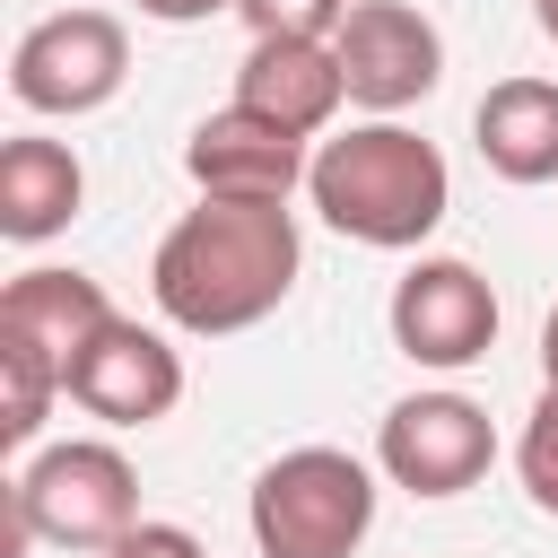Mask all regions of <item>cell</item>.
I'll return each instance as SVG.
<instances>
[{
	"label": "cell",
	"mask_w": 558,
	"mask_h": 558,
	"mask_svg": "<svg viewBox=\"0 0 558 558\" xmlns=\"http://www.w3.org/2000/svg\"><path fill=\"white\" fill-rule=\"evenodd\" d=\"M296 270H305V244H296L288 201H209L201 192V209H183L157 235L148 296L174 331L227 340V331H253L262 314H279Z\"/></svg>",
	"instance_id": "1"
},
{
	"label": "cell",
	"mask_w": 558,
	"mask_h": 558,
	"mask_svg": "<svg viewBox=\"0 0 558 558\" xmlns=\"http://www.w3.org/2000/svg\"><path fill=\"white\" fill-rule=\"evenodd\" d=\"M305 201L323 209L331 235L375 244V253H410V244H427L445 227L453 174H445V148L436 140H418L392 113H375V122H349V131L314 140Z\"/></svg>",
	"instance_id": "2"
},
{
	"label": "cell",
	"mask_w": 558,
	"mask_h": 558,
	"mask_svg": "<svg viewBox=\"0 0 558 558\" xmlns=\"http://www.w3.org/2000/svg\"><path fill=\"white\" fill-rule=\"evenodd\" d=\"M244 523L262 558H357L375 532V471L340 445H296L262 462Z\"/></svg>",
	"instance_id": "3"
},
{
	"label": "cell",
	"mask_w": 558,
	"mask_h": 558,
	"mask_svg": "<svg viewBox=\"0 0 558 558\" xmlns=\"http://www.w3.org/2000/svg\"><path fill=\"white\" fill-rule=\"evenodd\" d=\"M9 514L52 541V549H113L131 523H140V471L122 462V445H96V436H70V445H44L17 480H9Z\"/></svg>",
	"instance_id": "4"
},
{
	"label": "cell",
	"mask_w": 558,
	"mask_h": 558,
	"mask_svg": "<svg viewBox=\"0 0 558 558\" xmlns=\"http://www.w3.org/2000/svg\"><path fill=\"white\" fill-rule=\"evenodd\" d=\"M122 78H131V35H122L113 9H52L9 52V96L26 113H52V122H78V113L113 105Z\"/></svg>",
	"instance_id": "5"
},
{
	"label": "cell",
	"mask_w": 558,
	"mask_h": 558,
	"mask_svg": "<svg viewBox=\"0 0 558 558\" xmlns=\"http://www.w3.org/2000/svg\"><path fill=\"white\" fill-rule=\"evenodd\" d=\"M384 323H392V349H401L410 366L462 375V366H480V357L497 349V288H488L471 262H453V253H418V262L392 279Z\"/></svg>",
	"instance_id": "6"
},
{
	"label": "cell",
	"mask_w": 558,
	"mask_h": 558,
	"mask_svg": "<svg viewBox=\"0 0 558 558\" xmlns=\"http://www.w3.org/2000/svg\"><path fill=\"white\" fill-rule=\"evenodd\" d=\"M497 462V427L471 392H410L375 427V471L410 497H462Z\"/></svg>",
	"instance_id": "7"
},
{
	"label": "cell",
	"mask_w": 558,
	"mask_h": 558,
	"mask_svg": "<svg viewBox=\"0 0 558 558\" xmlns=\"http://www.w3.org/2000/svg\"><path fill=\"white\" fill-rule=\"evenodd\" d=\"M331 52H340V78H349V105H366V113H410L445 78V35L410 0H349Z\"/></svg>",
	"instance_id": "8"
},
{
	"label": "cell",
	"mask_w": 558,
	"mask_h": 558,
	"mask_svg": "<svg viewBox=\"0 0 558 558\" xmlns=\"http://www.w3.org/2000/svg\"><path fill=\"white\" fill-rule=\"evenodd\" d=\"M61 392H70L87 418H105V427H157V418L183 401V357H174L166 331L113 314V323L70 357Z\"/></svg>",
	"instance_id": "9"
},
{
	"label": "cell",
	"mask_w": 558,
	"mask_h": 558,
	"mask_svg": "<svg viewBox=\"0 0 558 558\" xmlns=\"http://www.w3.org/2000/svg\"><path fill=\"white\" fill-rule=\"evenodd\" d=\"M183 174H192L209 201H288V192L314 174V148H305L288 122H270V113H253V105L227 96L209 122H192Z\"/></svg>",
	"instance_id": "10"
},
{
	"label": "cell",
	"mask_w": 558,
	"mask_h": 558,
	"mask_svg": "<svg viewBox=\"0 0 558 558\" xmlns=\"http://www.w3.org/2000/svg\"><path fill=\"white\" fill-rule=\"evenodd\" d=\"M340 96H349V78H340L331 35H253V52L235 61V105H253V113L288 122L296 140L331 131Z\"/></svg>",
	"instance_id": "11"
},
{
	"label": "cell",
	"mask_w": 558,
	"mask_h": 558,
	"mask_svg": "<svg viewBox=\"0 0 558 558\" xmlns=\"http://www.w3.org/2000/svg\"><path fill=\"white\" fill-rule=\"evenodd\" d=\"M113 323V296H105V279H87V270H17L9 288H0V340H26L35 357H52L61 375H70V357L96 340Z\"/></svg>",
	"instance_id": "12"
},
{
	"label": "cell",
	"mask_w": 558,
	"mask_h": 558,
	"mask_svg": "<svg viewBox=\"0 0 558 558\" xmlns=\"http://www.w3.org/2000/svg\"><path fill=\"white\" fill-rule=\"evenodd\" d=\"M471 140L497 183H558V78H497L471 113Z\"/></svg>",
	"instance_id": "13"
},
{
	"label": "cell",
	"mask_w": 558,
	"mask_h": 558,
	"mask_svg": "<svg viewBox=\"0 0 558 558\" xmlns=\"http://www.w3.org/2000/svg\"><path fill=\"white\" fill-rule=\"evenodd\" d=\"M78 201H87L78 148H61V140H44V131H17V140L0 148V235H9V244L61 235V227L78 218Z\"/></svg>",
	"instance_id": "14"
},
{
	"label": "cell",
	"mask_w": 558,
	"mask_h": 558,
	"mask_svg": "<svg viewBox=\"0 0 558 558\" xmlns=\"http://www.w3.org/2000/svg\"><path fill=\"white\" fill-rule=\"evenodd\" d=\"M514 471H523V497L541 514H558V392L549 384H541V401H532V418L514 436Z\"/></svg>",
	"instance_id": "15"
},
{
	"label": "cell",
	"mask_w": 558,
	"mask_h": 558,
	"mask_svg": "<svg viewBox=\"0 0 558 558\" xmlns=\"http://www.w3.org/2000/svg\"><path fill=\"white\" fill-rule=\"evenodd\" d=\"M235 17L253 35H340L349 0H235Z\"/></svg>",
	"instance_id": "16"
},
{
	"label": "cell",
	"mask_w": 558,
	"mask_h": 558,
	"mask_svg": "<svg viewBox=\"0 0 558 558\" xmlns=\"http://www.w3.org/2000/svg\"><path fill=\"white\" fill-rule=\"evenodd\" d=\"M105 558H209V549H201L183 523H148V514H140V523H131V532H122Z\"/></svg>",
	"instance_id": "17"
},
{
	"label": "cell",
	"mask_w": 558,
	"mask_h": 558,
	"mask_svg": "<svg viewBox=\"0 0 558 558\" xmlns=\"http://www.w3.org/2000/svg\"><path fill=\"white\" fill-rule=\"evenodd\" d=\"M218 9H235V0H140V17H157V26H201Z\"/></svg>",
	"instance_id": "18"
},
{
	"label": "cell",
	"mask_w": 558,
	"mask_h": 558,
	"mask_svg": "<svg viewBox=\"0 0 558 558\" xmlns=\"http://www.w3.org/2000/svg\"><path fill=\"white\" fill-rule=\"evenodd\" d=\"M541 384L558 392V305H549V323H541Z\"/></svg>",
	"instance_id": "19"
},
{
	"label": "cell",
	"mask_w": 558,
	"mask_h": 558,
	"mask_svg": "<svg viewBox=\"0 0 558 558\" xmlns=\"http://www.w3.org/2000/svg\"><path fill=\"white\" fill-rule=\"evenodd\" d=\"M532 17H541V35L558 44V0H532Z\"/></svg>",
	"instance_id": "20"
}]
</instances>
